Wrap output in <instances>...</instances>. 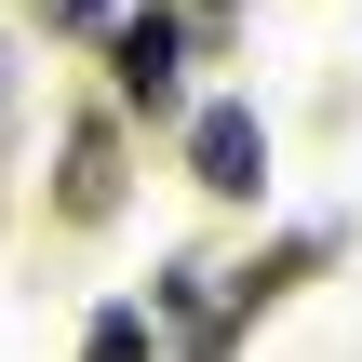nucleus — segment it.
<instances>
[{"mask_svg":"<svg viewBox=\"0 0 362 362\" xmlns=\"http://www.w3.org/2000/svg\"><path fill=\"white\" fill-rule=\"evenodd\" d=\"M107 81L134 94V121H161L175 81H188V13H175V0H134V13L107 27Z\"/></svg>","mask_w":362,"mask_h":362,"instance_id":"obj_1","label":"nucleus"},{"mask_svg":"<svg viewBox=\"0 0 362 362\" xmlns=\"http://www.w3.org/2000/svg\"><path fill=\"white\" fill-rule=\"evenodd\" d=\"M188 175H202L215 202H255V188H269V134H255V107H202V121H188Z\"/></svg>","mask_w":362,"mask_h":362,"instance_id":"obj_2","label":"nucleus"},{"mask_svg":"<svg viewBox=\"0 0 362 362\" xmlns=\"http://www.w3.org/2000/svg\"><path fill=\"white\" fill-rule=\"evenodd\" d=\"M54 202H67V228H107V215H121V134H107V121H81V134H67Z\"/></svg>","mask_w":362,"mask_h":362,"instance_id":"obj_3","label":"nucleus"},{"mask_svg":"<svg viewBox=\"0 0 362 362\" xmlns=\"http://www.w3.org/2000/svg\"><path fill=\"white\" fill-rule=\"evenodd\" d=\"M81 362H161V322L148 309H94L81 322Z\"/></svg>","mask_w":362,"mask_h":362,"instance_id":"obj_4","label":"nucleus"},{"mask_svg":"<svg viewBox=\"0 0 362 362\" xmlns=\"http://www.w3.org/2000/svg\"><path fill=\"white\" fill-rule=\"evenodd\" d=\"M188 13H242V0H188Z\"/></svg>","mask_w":362,"mask_h":362,"instance_id":"obj_5","label":"nucleus"}]
</instances>
